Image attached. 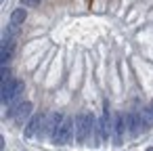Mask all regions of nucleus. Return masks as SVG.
<instances>
[{
	"mask_svg": "<svg viewBox=\"0 0 153 151\" xmlns=\"http://www.w3.org/2000/svg\"><path fill=\"white\" fill-rule=\"evenodd\" d=\"M32 109H34V105H32L30 101H25V103H19L17 107L9 109V115H11L17 124H25V120L32 118Z\"/></svg>",
	"mask_w": 153,
	"mask_h": 151,
	"instance_id": "nucleus-4",
	"label": "nucleus"
},
{
	"mask_svg": "<svg viewBox=\"0 0 153 151\" xmlns=\"http://www.w3.org/2000/svg\"><path fill=\"white\" fill-rule=\"evenodd\" d=\"M151 107H153V105H151Z\"/></svg>",
	"mask_w": 153,
	"mask_h": 151,
	"instance_id": "nucleus-14",
	"label": "nucleus"
},
{
	"mask_svg": "<svg viewBox=\"0 0 153 151\" xmlns=\"http://www.w3.org/2000/svg\"><path fill=\"white\" fill-rule=\"evenodd\" d=\"M25 17H27L25 9H15L13 15H11V25H21V23L25 21Z\"/></svg>",
	"mask_w": 153,
	"mask_h": 151,
	"instance_id": "nucleus-11",
	"label": "nucleus"
},
{
	"mask_svg": "<svg viewBox=\"0 0 153 151\" xmlns=\"http://www.w3.org/2000/svg\"><path fill=\"white\" fill-rule=\"evenodd\" d=\"M23 90H25V82H23V80H17L15 90H13V97H11V103H9V109H13V107L19 103V99L23 97Z\"/></svg>",
	"mask_w": 153,
	"mask_h": 151,
	"instance_id": "nucleus-10",
	"label": "nucleus"
},
{
	"mask_svg": "<svg viewBox=\"0 0 153 151\" xmlns=\"http://www.w3.org/2000/svg\"><path fill=\"white\" fill-rule=\"evenodd\" d=\"M15 84H17V80H11V78L2 80V103H4V105H9V103H11V97H13Z\"/></svg>",
	"mask_w": 153,
	"mask_h": 151,
	"instance_id": "nucleus-9",
	"label": "nucleus"
},
{
	"mask_svg": "<svg viewBox=\"0 0 153 151\" xmlns=\"http://www.w3.org/2000/svg\"><path fill=\"white\" fill-rule=\"evenodd\" d=\"M63 120H65V115H63V113H59V111L48 113L46 118H42V128H40V134H42V136L53 138V136L57 134L59 126L63 124Z\"/></svg>",
	"mask_w": 153,
	"mask_h": 151,
	"instance_id": "nucleus-2",
	"label": "nucleus"
},
{
	"mask_svg": "<svg viewBox=\"0 0 153 151\" xmlns=\"http://www.w3.org/2000/svg\"><path fill=\"white\" fill-rule=\"evenodd\" d=\"M21 2H23L25 7H36V4L40 2V0H21Z\"/></svg>",
	"mask_w": 153,
	"mask_h": 151,
	"instance_id": "nucleus-12",
	"label": "nucleus"
},
{
	"mask_svg": "<svg viewBox=\"0 0 153 151\" xmlns=\"http://www.w3.org/2000/svg\"><path fill=\"white\" fill-rule=\"evenodd\" d=\"M40 124H42V115H32L30 122L25 124V132H23V136H25L27 141H32V138L36 136V132L42 128Z\"/></svg>",
	"mask_w": 153,
	"mask_h": 151,
	"instance_id": "nucleus-8",
	"label": "nucleus"
},
{
	"mask_svg": "<svg viewBox=\"0 0 153 151\" xmlns=\"http://www.w3.org/2000/svg\"><path fill=\"white\" fill-rule=\"evenodd\" d=\"M147 151H153V147H149V149H147Z\"/></svg>",
	"mask_w": 153,
	"mask_h": 151,
	"instance_id": "nucleus-13",
	"label": "nucleus"
},
{
	"mask_svg": "<svg viewBox=\"0 0 153 151\" xmlns=\"http://www.w3.org/2000/svg\"><path fill=\"white\" fill-rule=\"evenodd\" d=\"M94 115L88 113V111H80L78 118H76V141L80 145H86L88 138H92V132H94Z\"/></svg>",
	"mask_w": 153,
	"mask_h": 151,
	"instance_id": "nucleus-1",
	"label": "nucleus"
},
{
	"mask_svg": "<svg viewBox=\"0 0 153 151\" xmlns=\"http://www.w3.org/2000/svg\"><path fill=\"white\" fill-rule=\"evenodd\" d=\"M74 130H76V126H74V120L65 115L63 124L59 126L57 134L53 136V143H55V145H69V143H71V138H74Z\"/></svg>",
	"mask_w": 153,
	"mask_h": 151,
	"instance_id": "nucleus-3",
	"label": "nucleus"
},
{
	"mask_svg": "<svg viewBox=\"0 0 153 151\" xmlns=\"http://www.w3.org/2000/svg\"><path fill=\"white\" fill-rule=\"evenodd\" d=\"M99 130H101L103 143H107L109 136H113V120H111V115H109V109L103 111V115H101V120H99Z\"/></svg>",
	"mask_w": 153,
	"mask_h": 151,
	"instance_id": "nucleus-6",
	"label": "nucleus"
},
{
	"mask_svg": "<svg viewBox=\"0 0 153 151\" xmlns=\"http://www.w3.org/2000/svg\"><path fill=\"white\" fill-rule=\"evenodd\" d=\"M126 113H115L113 115V145L120 147L124 141V130H126Z\"/></svg>",
	"mask_w": 153,
	"mask_h": 151,
	"instance_id": "nucleus-5",
	"label": "nucleus"
},
{
	"mask_svg": "<svg viewBox=\"0 0 153 151\" xmlns=\"http://www.w3.org/2000/svg\"><path fill=\"white\" fill-rule=\"evenodd\" d=\"M126 126H128L130 136H138V134H140V128L145 126V124H143V115H140L138 111L126 113Z\"/></svg>",
	"mask_w": 153,
	"mask_h": 151,
	"instance_id": "nucleus-7",
	"label": "nucleus"
}]
</instances>
